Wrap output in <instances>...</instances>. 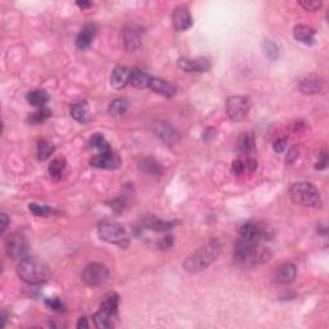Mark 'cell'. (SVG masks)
Segmentation results:
<instances>
[{"mask_svg": "<svg viewBox=\"0 0 329 329\" xmlns=\"http://www.w3.org/2000/svg\"><path fill=\"white\" fill-rule=\"evenodd\" d=\"M221 252V243L219 239H212L207 244L199 247L184 261V270L191 274H197L207 269L216 260Z\"/></svg>", "mask_w": 329, "mask_h": 329, "instance_id": "cell-2", "label": "cell"}, {"mask_svg": "<svg viewBox=\"0 0 329 329\" xmlns=\"http://www.w3.org/2000/svg\"><path fill=\"white\" fill-rule=\"evenodd\" d=\"M173 242L174 241H173V238H171V236H167L159 241L158 247L161 248V250H167V248H170V247L173 246Z\"/></svg>", "mask_w": 329, "mask_h": 329, "instance_id": "cell-40", "label": "cell"}, {"mask_svg": "<svg viewBox=\"0 0 329 329\" xmlns=\"http://www.w3.org/2000/svg\"><path fill=\"white\" fill-rule=\"evenodd\" d=\"M28 208L32 214H35L36 216H48L53 212V210L48 206H42V204L36 203H30L28 204Z\"/></svg>", "mask_w": 329, "mask_h": 329, "instance_id": "cell-34", "label": "cell"}, {"mask_svg": "<svg viewBox=\"0 0 329 329\" xmlns=\"http://www.w3.org/2000/svg\"><path fill=\"white\" fill-rule=\"evenodd\" d=\"M151 80H152V77L149 76L147 72H144L143 69L134 68L132 71H130L129 84L134 88H138V89H146V88H149Z\"/></svg>", "mask_w": 329, "mask_h": 329, "instance_id": "cell-20", "label": "cell"}, {"mask_svg": "<svg viewBox=\"0 0 329 329\" xmlns=\"http://www.w3.org/2000/svg\"><path fill=\"white\" fill-rule=\"evenodd\" d=\"M118 301H120V300H118V296L116 295V293H113V292H112V293H108V295L104 297L103 302H102V310L114 315V314L117 312Z\"/></svg>", "mask_w": 329, "mask_h": 329, "instance_id": "cell-25", "label": "cell"}, {"mask_svg": "<svg viewBox=\"0 0 329 329\" xmlns=\"http://www.w3.org/2000/svg\"><path fill=\"white\" fill-rule=\"evenodd\" d=\"M149 88H151L154 93L167 98L174 97L177 91L176 87H175L174 84L169 83V81H165V80L162 79H152L151 80V84H149Z\"/></svg>", "mask_w": 329, "mask_h": 329, "instance_id": "cell-15", "label": "cell"}, {"mask_svg": "<svg viewBox=\"0 0 329 329\" xmlns=\"http://www.w3.org/2000/svg\"><path fill=\"white\" fill-rule=\"evenodd\" d=\"M234 263L241 266H255L263 265L271 259V252L269 248L263 247L260 243L247 242L241 239L237 242L233 251Z\"/></svg>", "mask_w": 329, "mask_h": 329, "instance_id": "cell-1", "label": "cell"}, {"mask_svg": "<svg viewBox=\"0 0 329 329\" xmlns=\"http://www.w3.org/2000/svg\"><path fill=\"white\" fill-rule=\"evenodd\" d=\"M54 151L53 144H50L46 140H39L38 142V157L40 161H45L50 157V154Z\"/></svg>", "mask_w": 329, "mask_h": 329, "instance_id": "cell-30", "label": "cell"}, {"mask_svg": "<svg viewBox=\"0 0 329 329\" xmlns=\"http://www.w3.org/2000/svg\"><path fill=\"white\" fill-rule=\"evenodd\" d=\"M244 169H246V165L242 162V161H234L232 165V171L233 174H236V175H241V174H243V171H244Z\"/></svg>", "mask_w": 329, "mask_h": 329, "instance_id": "cell-38", "label": "cell"}, {"mask_svg": "<svg viewBox=\"0 0 329 329\" xmlns=\"http://www.w3.org/2000/svg\"><path fill=\"white\" fill-rule=\"evenodd\" d=\"M315 30L306 24H297L293 28V36L296 40L302 44H306V45H312L315 43Z\"/></svg>", "mask_w": 329, "mask_h": 329, "instance_id": "cell-14", "label": "cell"}, {"mask_svg": "<svg viewBox=\"0 0 329 329\" xmlns=\"http://www.w3.org/2000/svg\"><path fill=\"white\" fill-rule=\"evenodd\" d=\"M130 79V71L124 66H117L112 71L111 85L114 89H122L129 84Z\"/></svg>", "mask_w": 329, "mask_h": 329, "instance_id": "cell-19", "label": "cell"}, {"mask_svg": "<svg viewBox=\"0 0 329 329\" xmlns=\"http://www.w3.org/2000/svg\"><path fill=\"white\" fill-rule=\"evenodd\" d=\"M5 320H7V315H5V311H3L1 312V328L5 326Z\"/></svg>", "mask_w": 329, "mask_h": 329, "instance_id": "cell-45", "label": "cell"}, {"mask_svg": "<svg viewBox=\"0 0 329 329\" xmlns=\"http://www.w3.org/2000/svg\"><path fill=\"white\" fill-rule=\"evenodd\" d=\"M98 234L103 241L108 243H113L120 247H126L129 244L128 233L125 228L117 221H103L98 226Z\"/></svg>", "mask_w": 329, "mask_h": 329, "instance_id": "cell-5", "label": "cell"}, {"mask_svg": "<svg viewBox=\"0 0 329 329\" xmlns=\"http://www.w3.org/2000/svg\"><path fill=\"white\" fill-rule=\"evenodd\" d=\"M90 147L91 148H98L103 151V152H107L110 151V146H108V142L106 140L102 134H94L93 136L90 138Z\"/></svg>", "mask_w": 329, "mask_h": 329, "instance_id": "cell-31", "label": "cell"}, {"mask_svg": "<svg viewBox=\"0 0 329 329\" xmlns=\"http://www.w3.org/2000/svg\"><path fill=\"white\" fill-rule=\"evenodd\" d=\"M97 32V26L94 23H88L85 27L80 31L76 38V45L79 49H87L93 42L94 36Z\"/></svg>", "mask_w": 329, "mask_h": 329, "instance_id": "cell-18", "label": "cell"}, {"mask_svg": "<svg viewBox=\"0 0 329 329\" xmlns=\"http://www.w3.org/2000/svg\"><path fill=\"white\" fill-rule=\"evenodd\" d=\"M91 166L99 167V169H117L120 166V157L116 154V153L111 152V151H107V152H103L98 156L93 157L90 161Z\"/></svg>", "mask_w": 329, "mask_h": 329, "instance_id": "cell-12", "label": "cell"}, {"mask_svg": "<svg viewBox=\"0 0 329 329\" xmlns=\"http://www.w3.org/2000/svg\"><path fill=\"white\" fill-rule=\"evenodd\" d=\"M5 251H7L8 256L13 260H24L28 255L27 241L20 233H13L5 239Z\"/></svg>", "mask_w": 329, "mask_h": 329, "instance_id": "cell-8", "label": "cell"}, {"mask_svg": "<svg viewBox=\"0 0 329 329\" xmlns=\"http://www.w3.org/2000/svg\"><path fill=\"white\" fill-rule=\"evenodd\" d=\"M289 194H291L292 201L296 204H300V206L320 207V204H322L320 193L311 183L300 181V183L293 184L291 187Z\"/></svg>", "mask_w": 329, "mask_h": 329, "instance_id": "cell-4", "label": "cell"}, {"mask_svg": "<svg viewBox=\"0 0 329 329\" xmlns=\"http://www.w3.org/2000/svg\"><path fill=\"white\" fill-rule=\"evenodd\" d=\"M122 39L128 52H135L140 46V35L135 27H125L122 31Z\"/></svg>", "mask_w": 329, "mask_h": 329, "instance_id": "cell-17", "label": "cell"}, {"mask_svg": "<svg viewBox=\"0 0 329 329\" xmlns=\"http://www.w3.org/2000/svg\"><path fill=\"white\" fill-rule=\"evenodd\" d=\"M26 99H27L28 103L35 106V107L43 108L48 103L49 95L44 90H32L26 94Z\"/></svg>", "mask_w": 329, "mask_h": 329, "instance_id": "cell-22", "label": "cell"}, {"mask_svg": "<svg viewBox=\"0 0 329 329\" xmlns=\"http://www.w3.org/2000/svg\"><path fill=\"white\" fill-rule=\"evenodd\" d=\"M138 166L143 173L152 174V175H159L161 174V167H159L158 162L156 159L151 158V157H143V158L139 159Z\"/></svg>", "mask_w": 329, "mask_h": 329, "instance_id": "cell-23", "label": "cell"}, {"mask_svg": "<svg viewBox=\"0 0 329 329\" xmlns=\"http://www.w3.org/2000/svg\"><path fill=\"white\" fill-rule=\"evenodd\" d=\"M173 24L174 28L179 32L189 30L193 24V20H192L189 9L185 7L175 8L173 13Z\"/></svg>", "mask_w": 329, "mask_h": 329, "instance_id": "cell-11", "label": "cell"}, {"mask_svg": "<svg viewBox=\"0 0 329 329\" xmlns=\"http://www.w3.org/2000/svg\"><path fill=\"white\" fill-rule=\"evenodd\" d=\"M250 110V102L246 97H230L226 99L225 103V111L228 117L233 121H241L246 117Z\"/></svg>", "mask_w": 329, "mask_h": 329, "instance_id": "cell-9", "label": "cell"}, {"mask_svg": "<svg viewBox=\"0 0 329 329\" xmlns=\"http://www.w3.org/2000/svg\"><path fill=\"white\" fill-rule=\"evenodd\" d=\"M296 275H297V267L292 263H285L278 267L275 278L278 283L288 284L295 281Z\"/></svg>", "mask_w": 329, "mask_h": 329, "instance_id": "cell-16", "label": "cell"}, {"mask_svg": "<svg viewBox=\"0 0 329 329\" xmlns=\"http://www.w3.org/2000/svg\"><path fill=\"white\" fill-rule=\"evenodd\" d=\"M300 5H301L305 11L315 12L318 11L319 8L322 7V1H318V0H304V1H300Z\"/></svg>", "mask_w": 329, "mask_h": 329, "instance_id": "cell-35", "label": "cell"}, {"mask_svg": "<svg viewBox=\"0 0 329 329\" xmlns=\"http://www.w3.org/2000/svg\"><path fill=\"white\" fill-rule=\"evenodd\" d=\"M297 154L298 153L296 149H291V151H289V156L287 157V162H292V161L297 157Z\"/></svg>", "mask_w": 329, "mask_h": 329, "instance_id": "cell-43", "label": "cell"}, {"mask_svg": "<svg viewBox=\"0 0 329 329\" xmlns=\"http://www.w3.org/2000/svg\"><path fill=\"white\" fill-rule=\"evenodd\" d=\"M89 327V324H88V320L85 318H81L79 320V323H77V328L81 329V328H88Z\"/></svg>", "mask_w": 329, "mask_h": 329, "instance_id": "cell-44", "label": "cell"}, {"mask_svg": "<svg viewBox=\"0 0 329 329\" xmlns=\"http://www.w3.org/2000/svg\"><path fill=\"white\" fill-rule=\"evenodd\" d=\"M246 167H247V169H248V170L253 171V170H255V169H256V167H257V162H256V161H255V159L248 158V159H247Z\"/></svg>", "mask_w": 329, "mask_h": 329, "instance_id": "cell-42", "label": "cell"}, {"mask_svg": "<svg viewBox=\"0 0 329 329\" xmlns=\"http://www.w3.org/2000/svg\"><path fill=\"white\" fill-rule=\"evenodd\" d=\"M177 66L185 72H206L211 65L204 58H180L177 61Z\"/></svg>", "mask_w": 329, "mask_h": 329, "instance_id": "cell-13", "label": "cell"}, {"mask_svg": "<svg viewBox=\"0 0 329 329\" xmlns=\"http://www.w3.org/2000/svg\"><path fill=\"white\" fill-rule=\"evenodd\" d=\"M263 54L266 56V58H269L270 61H277L278 57H279V48L271 40H263Z\"/></svg>", "mask_w": 329, "mask_h": 329, "instance_id": "cell-29", "label": "cell"}, {"mask_svg": "<svg viewBox=\"0 0 329 329\" xmlns=\"http://www.w3.org/2000/svg\"><path fill=\"white\" fill-rule=\"evenodd\" d=\"M17 274L22 281L28 284H42L50 278L48 265L32 257H26L24 260L20 261Z\"/></svg>", "mask_w": 329, "mask_h": 329, "instance_id": "cell-3", "label": "cell"}, {"mask_svg": "<svg viewBox=\"0 0 329 329\" xmlns=\"http://www.w3.org/2000/svg\"><path fill=\"white\" fill-rule=\"evenodd\" d=\"M50 114L52 113H50V111H49L48 108H40L39 111L30 114L28 120H30L31 124H42V122H44L45 120H48V118L50 117Z\"/></svg>", "mask_w": 329, "mask_h": 329, "instance_id": "cell-33", "label": "cell"}, {"mask_svg": "<svg viewBox=\"0 0 329 329\" xmlns=\"http://www.w3.org/2000/svg\"><path fill=\"white\" fill-rule=\"evenodd\" d=\"M298 90L306 95H312V94H319L324 91L326 89V83L322 77L315 76V75H308L304 76L298 80Z\"/></svg>", "mask_w": 329, "mask_h": 329, "instance_id": "cell-10", "label": "cell"}, {"mask_svg": "<svg viewBox=\"0 0 329 329\" xmlns=\"http://www.w3.org/2000/svg\"><path fill=\"white\" fill-rule=\"evenodd\" d=\"M71 116H72L76 121L85 122L88 120V106L85 102H80L75 103L71 107Z\"/></svg>", "mask_w": 329, "mask_h": 329, "instance_id": "cell-26", "label": "cell"}, {"mask_svg": "<svg viewBox=\"0 0 329 329\" xmlns=\"http://www.w3.org/2000/svg\"><path fill=\"white\" fill-rule=\"evenodd\" d=\"M239 149L244 153H250L251 151L255 147V142H253V136L251 134H243L241 138H239L238 143Z\"/></svg>", "mask_w": 329, "mask_h": 329, "instance_id": "cell-32", "label": "cell"}, {"mask_svg": "<svg viewBox=\"0 0 329 329\" xmlns=\"http://www.w3.org/2000/svg\"><path fill=\"white\" fill-rule=\"evenodd\" d=\"M241 238L243 241L252 243H260L263 241L271 239L274 236L273 229L269 225L261 224V222H247L239 230Z\"/></svg>", "mask_w": 329, "mask_h": 329, "instance_id": "cell-6", "label": "cell"}, {"mask_svg": "<svg viewBox=\"0 0 329 329\" xmlns=\"http://www.w3.org/2000/svg\"><path fill=\"white\" fill-rule=\"evenodd\" d=\"M129 103L125 99H114L113 102H111L110 107H108V112L113 117H118V116H122L128 111Z\"/></svg>", "mask_w": 329, "mask_h": 329, "instance_id": "cell-27", "label": "cell"}, {"mask_svg": "<svg viewBox=\"0 0 329 329\" xmlns=\"http://www.w3.org/2000/svg\"><path fill=\"white\" fill-rule=\"evenodd\" d=\"M65 169H66V161L63 158H56L54 161H52L50 166H49V175L53 179H59L62 176Z\"/></svg>", "mask_w": 329, "mask_h": 329, "instance_id": "cell-28", "label": "cell"}, {"mask_svg": "<svg viewBox=\"0 0 329 329\" xmlns=\"http://www.w3.org/2000/svg\"><path fill=\"white\" fill-rule=\"evenodd\" d=\"M110 278V271L104 265L98 263H89L81 273V279L87 285L90 287H99L107 283Z\"/></svg>", "mask_w": 329, "mask_h": 329, "instance_id": "cell-7", "label": "cell"}, {"mask_svg": "<svg viewBox=\"0 0 329 329\" xmlns=\"http://www.w3.org/2000/svg\"><path fill=\"white\" fill-rule=\"evenodd\" d=\"M143 224L146 225V228L151 229V230H156V232H165L167 229L173 228L175 225L174 221H163L159 220L156 216L147 215L143 218Z\"/></svg>", "mask_w": 329, "mask_h": 329, "instance_id": "cell-21", "label": "cell"}, {"mask_svg": "<svg viewBox=\"0 0 329 329\" xmlns=\"http://www.w3.org/2000/svg\"><path fill=\"white\" fill-rule=\"evenodd\" d=\"M287 143H288V140L285 138L278 139L277 142L274 143V151H275L277 153H282L284 149L287 148Z\"/></svg>", "mask_w": 329, "mask_h": 329, "instance_id": "cell-39", "label": "cell"}, {"mask_svg": "<svg viewBox=\"0 0 329 329\" xmlns=\"http://www.w3.org/2000/svg\"><path fill=\"white\" fill-rule=\"evenodd\" d=\"M77 5H79V7L85 8V7H89V5H90V3H77Z\"/></svg>", "mask_w": 329, "mask_h": 329, "instance_id": "cell-46", "label": "cell"}, {"mask_svg": "<svg viewBox=\"0 0 329 329\" xmlns=\"http://www.w3.org/2000/svg\"><path fill=\"white\" fill-rule=\"evenodd\" d=\"M112 314L110 312L104 311V310H101V311H98L94 314L93 320L95 327L98 328H111L113 326V322H112Z\"/></svg>", "mask_w": 329, "mask_h": 329, "instance_id": "cell-24", "label": "cell"}, {"mask_svg": "<svg viewBox=\"0 0 329 329\" xmlns=\"http://www.w3.org/2000/svg\"><path fill=\"white\" fill-rule=\"evenodd\" d=\"M111 207L113 208L114 211H117V212L124 211V210L126 208V199L122 197L116 198V199H113V201L111 202Z\"/></svg>", "mask_w": 329, "mask_h": 329, "instance_id": "cell-36", "label": "cell"}, {"mask_svg": "<svg viewBox=\"0 0 329 329\" xmlns=\"http://www.w3.org/2000/svg\"><path fill=\"white\" fill-rule=\"evenodd\" d=\"M0 220H1V228H0V233H4L5 232V229L8 228V225H9V219H8V216L5 215V214H1L0 215Z\"/></svg>", "mask_w": 329, "mask_h": 329, "instance_id": "cell-41", "label": "cell"}, {"mask_svg": "<svg viewBox=\"0 0 329 329\" xmlns=\"http://www.w3.org/2000/svg\"><path fill=\"white\" fill-rule=\"evenodd\" d=\"M45 304H46V306H48V307L53 308V310H56V311H62V310H63V304L59 301L57 297L46 298Z\"/></svg>", "mask_w": 329, "mask_h": 329, "instance_id": "cell-37", "label": "cell"}]
</instances>
